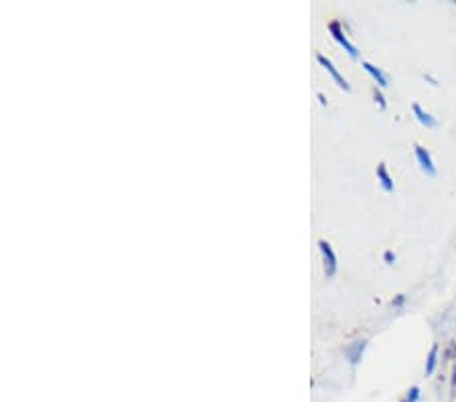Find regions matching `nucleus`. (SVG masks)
Returning a JSON list of instances; mask_svg holds the SVG:
<instances>
[{
    "mask_svg": "<svg viewBox=\"0 0 456 402\" xmlns=\"http://www.w3.org/2000/svg\"><path fill=\"white\" fill-rule=\"evenodd\" d=\"M403 402H410V400H403Z\"/></svg>",
    "mask_w": 456,
    "mask_h": 402,
    "instance_id": "obj_16",
    "label": "nucleus"
},
{
    "mask_svg": "<svg viewBox=\"0 0 456 402\" xmlns=\"http://www.w3.org/2000/svg\"><path fill=\"white\" fill-rule=\"evenodd\" d=\"M452 390L456 392V366H454V376H452Z\"/></svg>",
    "mask_w": 456,
    "mask_h": 402,
    "instance_id": "obj_14",
    "label": "nucleus"
},
{
    "mask_svg": "<svg viewBox=\"0 0 456 402\" xmlns=\"http://www.w3.org/2000/svg\"><path fill=\"white\" fill-rule=\"evenodd\" d=\"M373 95H375V99L379 102V106H381V110H385L387 108V104H385V99H383V95H381V91H377V87L373 89Z\"/></svg>",
    "mask_w": 456,
    "mask_h": 402,
    "instance_id": "obj_11",
    "label": "nucleus"
},
{
    "mask_svg": "<svg viewBox=\"0 0 456 402\" xmlns=\"http://www.w3.org/2000/svg\"><path fill=\"white\" fill-rule=\"evenodd\" d=\"M414 150H416V159H418L420 167H422L428 175H434V173H436V167H434V161H432V157H430L428 150H426L424 146H420V144H416Z\"/></svg>",
    "mask_w": 456,
    "mask_h": 402,
    "instance_id": "obj_4",
    "label": "nucleus"
},
{
    "mask_svg": "<svg viewBox=\"0 0 456 402\" xmlns=\"http://www.w3.org/2000/svg\"><path fill=\"white\" fill-rule=\"evenodd\" d=\"M438 354H440V345L434 343L430 354H428V362H426V376H432L434 370H436V364H438Z\"/></svg>",
    "mask_w": 456,
    "mask_h": 402,
    "instance_id": "obj_9",
    "label": "nucleus"
},
{
    "mask_svg": "<svg viewBox=\"0 0 456 402\" xmlns=\"http://www.w3.org/2000/svg\"><path fill=\"white\" fill-rule=\"evenodd\" d=\"M412 110H414L416 118H418V120H420V122H422L426 128H434V126L438 124V120H436L434 116H430V114H428V112H426V110H424L420 104H414V106H412Z\"/></svg>",
    "mask_w": 456,
    "mask_h": 402,
    "instance_id": "obj_6",
    "label": "nucleus"
},
{
    "mask_svg": "<svg viewBox=\"0 0 456 402\" xmlns=\"http://www.w3.org/2000/svg\"><path fill=\"white\" fill-rule=\"evenodd\" d=\"M383 258H385V262H387V264H393V262H395V254L391 252V250H387V252L383 254Z\"/></svg>",
    "mask_w": 456,
    "mask_h": 402,
    "instance_id": "obj_12",
    "label": "nucleus"
},
{
    "mask_svg": "<svg viewBox=\"0 0 456 402\" xmlns=\"http://www.w3.org/2000/svg\"><path fill=\"white\" fill-rule=\"evenodd\" d=\"M377 177H379L381 187H383L387 193H391V191H393V181H391V177H389V173H387L385 163H379V165H377Z\"/></svg>",
    "mask_w": 456,
    "mask_h": 402,
    "instance_id": "obj_8",
    "label": "nucleus"
},
{
    "mask_svg": "<svg viewBox=\"0 0 456 402\" xmlns=\"http://www.w3.org/2000/svg\"><path fill=\"white\" fill-rule=\"evenodd\" d=\"M317 59H319V63H321V65H323V67H325V69H327V71L333 75V79L339 83V87H343L345 91H349V89H351V85H349V83H347V79H345V77H343V75L337 71V67H335V63H333L331 59H327L323 53H319V55H317Z\"/></svg>",
    "mask_w": 456,
    "mask_h": 402,
    "instance_id": "obj_3",
    "label": "nucleus"
},
{
    "mask_svg": "<svg viewBox=\"0 0 456 402\" xmlns=\"http://www.w3.org/2000/svg\"><path fill=\"white\" fill-rule=\"evenodd\" d=\"M365 347H367V341H365V339H359V341H355V343H351V345L347 347V358H349V362H351L353 366L359 364V360L363 358Z\"/></svg>",
    "mask_w": 456,
    "mask_h": 402,
    "instance_id": "obj_5",
    "label": "nucleus"
},
{
    "mask_svg": "<svg viewBox=\"0 0 456 402\" xmlns=\"http://www.w3.org/2000/svg\"><path fill=\"white\" fill-rule=\"evenodd\" d=\"M403 300H405V296H403V294H397V296L393 298V303H391V305H393V307H399V305L403 303Z\"/></svg>",
    "mask_w": 456,
    "mask_h": 402,
    "instance_id": "obj_13",
    "label": "nucleus"
},
{
    "mask_svg": "<svg viewBox=\"0 0 456 402\" xmlns=\"http://www.w3.org/2000/svg\"><path fill=\"white\" fill-rule=\"evenodd\" d=\"M319 248H321V254H323V260H325V272L327 276H335L337 272V256L333 252V248L327 240H319Z\"/></svg>",
    "mask_w": 456,
    "mask_h": 402,
    "instance_id": "obj_2",
    "label": "nucleus"
},
{
    "mask_svg": "<svg viewBox=\"0 0 456 402\" xmlns=\"http://www.w3.org/2000/svg\"><path fill=\"white\" fill-rule=\"evenodd\" d=\"M363 67H365V71H367V73H369V75L377 81V85H379V87H387V85H389V83H387V77L383 75V71H381V69H377L375 65H371L369 61H363Z\"/></svg>",
    "mask_w": 456,
    "mask_h": 402,
    "instance_id": "obj_7",
    "label": "nucleus"
},
{
    "mask_svg": "<svg viewBox=\"0 0 456 402\" xmlns=\"http://www.w3.org/2000/svg\"><path fill=\"white\" fill-rule=\"evenodd\" d=\"M329 31L333 33V39L341 45V47H345V51L353 57V59H357L359 57V51H357V47H355L347 37H345V33L341 31V25H339V21H331L329 23Z\"/></svg>",
    "mask_w": 456,
    "mask_h": 402,
    "instance_id": "obj_1",
    "label": "nucleus"
},
{
    "mask_svg": "<svg viewBox=\"0 0 456 402\" xmlns=\"http://www.w3.org/2000/svg\"><path fill=\"white\" fill-rule=\"evenodd\" d=\"M317 95H319V99H321V104H323V106H327V99H325V95H323V93H321V91H319V93H317Z\"/></svg>",
    "mask_w": 456,
    "mask_h": 402,
    "instance_id": "obj_15",
    "label": "nucleus"
},
{
    "mask_svg": "<svg viewBox=\"0 0 456 402\" xmlns=\"http://www.w3.org/2000/svg\"><path fill=\"white\" fill-rule=\"evenodd\" d=\"M420 398V388L418 386H414L412 390H410V394H408V398H405V400H410V402H416Z\"/></svg>",
    "mask_w": 456,
    "mask_h": 402,
    "instance_id": "obj_10",
    "label": "nucleus"
}]
</instances>
